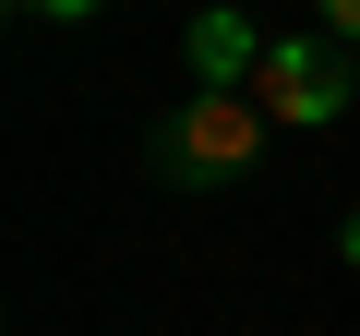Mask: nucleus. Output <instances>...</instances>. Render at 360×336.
<instances>
[{
	"label": "nucleus",
	"mask_w": 360,
	"mask_h": 336,
	"mask_svg": "<svg viewBox=\"0 0 360 336\" xmlns=\"http://www.w3.org/2000/svg\"><path fill=\"white\" fill-rule=\"evenodd\" d=\"M252 156H264V96L252 84H193V96L156 120V181H180V193L240 181Z\"/></svg>",
	"instance_id": "obj_1"
},
{
	"label": "nucleus",
	"mask_w": 360,
	"mask_h": 336,
	"mask_svg": "<svg viewBox=\"0 0 360 336\" xmlns=\"http://www.w3.org/2000/svg\"><path fill=\"white\" fill-rule=\"evenodd\" d=\"M252 96H264V120L324 132V120H348V96H360V49H348L336 25H324V37H276L264 72H252Z\"/></svg>",
	"instance_id": "obj_2"
},
{
	"label": "nucleus",
	"mask_w": 360,
	"mask_h": 336,
	"mask_svg": "<svg viewBox=\"0 0 360 336\" xmlns=\"http://www.w3.org/2000/svg\"><path fill=\"white\" fill-rule=\"evenodd\" d=\"M180 60H193V84H252V72H264V37H252L240 13H205L193 37H180Z\"/></svg>",
	"instance_id": "obj_3"
},
{
	"label": "nucleus",
	"mask_w": 360,
	"mask_h": 336,
	"mask_svg": "<svg viewBox=\"0 0 360 336\" xmlns=\"http://www.w3.org/2000/svg\"><path fill=\"white\" fill-rule=\"evenodd\" d=\"M13 13H37V25H72V13H96V0H13Z\"/></svg>",
	"instance_id": "obj_4"
},
{
	"label": "nucleus",
	"mask_w": 360,
	"mask_h": 336,
	"mask_svg": "<svg viewBox=\"0 0 360 336\" xmlns=\"http://www.w3.org/2000/svg\"><path fill=\"white\" fill-rule=\"evenodd\" d=\"M324 25H336V37H348V49H360V0H324Z\"/></svg>",
	"instance_id": "obj_5"
},
{
	"label": "nucleus",
	"mask_w": 360,
	"mask_h": 336,
	"mask_svg": "<svg viewBox=\"0 0 360 336\" xmlns=\"http://www.w3.org/2000/svg\"><path fill=\"white\" fill-rule=\"evenodd\" d=\"M348 264H360V217H348Z\"/></svg>",
	"instance_id": "obj_6"
}]
</instances>
